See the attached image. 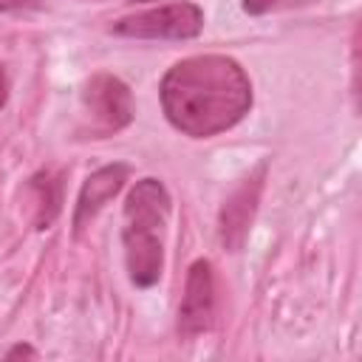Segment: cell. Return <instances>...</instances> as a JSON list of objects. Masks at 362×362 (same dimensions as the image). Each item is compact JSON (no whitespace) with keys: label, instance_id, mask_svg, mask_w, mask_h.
Segmentation results:
<instances>
[{"label":"cell","instance_id":"1","mask_svg":"<svg viewBox=\"0 0 362 362\" xmlns=\"http://www.w3.org/2000/svg\"><path fill=\"white\" fill-rule=\"evenodd\" d=\"M158 96L167 122L189 139H212L232 130L255 102L249 74L226 54L178 59L161 76Z\"/></svg>","mask_w":362,"mask_h":362},{"label":"cell","instance_id":"2","mask_svg":"<svg viewBox=\"0 0 362 362\" xmlns=\"http://www.w3.org/2000/svg\"><path fill=\"white\" fill-rule=\"evenodd\" d=\"M173 198L158 178H139L124 198V266L136 288H150L164 272V232Z\"/></svg>","mask_w":362,"mask_h":362},{"label":"cell","instance_id":"3","mask_svg":"<svg viewBox=\"0 0 362 362\" xmlns=\"http://www.w3.org/2000/svg\"><path fill=\"white\" fill-rule=\"evenodd\" d=\"M110 31L130 40H195L204 31V11L198 3L173 0L147 11L127 14L116 20Z\"/></svg>","mask_w":362,"mask_h":362},{"label":"cell","instance_id":"4","mask_svg":"<svg viewBox=\"0 0 362 362\" xmlns=\"http://www.w3.org/2000/svg\"><path fill=\"white\" fill-rule=\"evenodd\" d=\"M82 107L90 116V130L99 136L119 133L133 122L136 105L130 88L113 74H93L82 88Z\"/></svg>","mask_w":362,"mask_h":362},{"label":"cell","instance_id":"5","mask_svg":"<svg viewBox=\"0 0 362 362\" xmlns=\"http://www.w3.org/2000/svg\"><path fill=\"white\" fill-rule=\"evenodd\" d=\"M212 314H215V274H212V263L198 257L187 272V283L178 305V334L184 339L204 334L212 325Z\"/></svg>","mask_w":362,"mask_h":362},{"label":"cell","instance_id":"6","mask_svg":"<svg viewBox=\"0 0 362 362\" xmlns=\"http://www.w3.org/2000/svg\"><path fill=\"white\" fill-rule=\"evenodd\" d=\"M263 178H266V164H260L252 175H246L221 206V240L229 252H238L249 235V226L263 192Z\"/></svg>","mask_w":362,"mask_h":362},{"label":"cell","instance_id":"7","mask_svg":"<svg viewBox=\"0 0 362 362\" xmlns=\"http://www.w3.org/2000/svg\"><path fill=\"white\" fill-rule=\"evenodd\" d=\"M130 175V167L124 161H113V164H105L99 167L96 173H90L76 195V206H74V232L79 235L102 209L105 204L124 187Z\"/></svg>","mask_w":362,"mask_h":362},{"label":"cell","instance_id":"8","mask_svg":"<svg viewBox=\"0 0 362 362\" xmlns=\"http://www.w3.org/2000/svg\"><path fill=\"white\" fill-rule=\"evenodd\" d=\"M28 192L34 198V223L37 229H48L54 223V218L59 215V204H62V181L57 173H37L28 181Z\"/></svg>","mask_w":362,"mask_h":362},{"label":"cell","instance_id":"9","mask_svg":"<svg viewBox=\"0 0 362 362\" xmlns=\"http://www.w3.org/2000/svg\"><path fill=\"white\" fill-rule=\"evenodd\" d=\"M317 0H243L246 14H274V11H288L300 6H311Z\"/></svg>","mask_w":362,"mask_h":362},{"label":"cell","instance_id":"10","mask_svg":"<svg viewBox=\"0 0 362 362\" xmlns=\"http://www.w3.org/2000/svg\"><path fill=\"white\" fill-rule=\"evenodd\" d=\"M42 0H0V14L3 11H28V8H40Z\"/></svg>","mask_w":362,"mask_h":362},{"label":"cell","instance_id":"11","mask_svg":"<svg viewBox=\"0 0 362 362\" xmlns=\"http://www.w3.org/2000/svg\"><path fill=\"white\" fill-rule=\"evenodd\" d=\"M17 356H28V359H37V351L31 348V345H14V348H8L6 351V359H17Z\"/></svg>","mask_w":362,"mask_h":362},{"label":"cell","instance_id":"12","mask_svg":"<svg viewBox=\"0 0 362 362\" xmlns=\"http://www.w3.org/2000/svg\"><path fill=\"white\" fill-rule=\"evenodd\" d=\"M6 96H8V82H6V74H3V65H0V107L6 105Z\"/></svg>","mask_w":362,"mask_h":362},{"label":"cell","instance_id":"13","mask_svg":"<svg viewBox=\"0 0 362 362\" xmlns=\"http://www.w3.org/2000/svg\"><path fill=\"white\" fill-rule=\"evenodd\" d=\"M133 3H144V0H133Z\"/></svg>","mask_w":362,"mask_h":362}]
</instances>
